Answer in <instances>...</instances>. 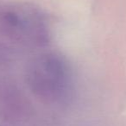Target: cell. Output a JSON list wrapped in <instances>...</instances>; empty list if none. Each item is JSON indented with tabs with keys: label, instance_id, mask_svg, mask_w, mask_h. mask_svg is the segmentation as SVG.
<instances>
[{
	"label": "cell",
	"instance_id": "cell-1",
	"mask_svg": "<svg viewBox=\"0 0 126 126\" xmlns=\"http://www.w3.org/2000/svg\"><path fill=\"white\" fill-rule=\"evenodd\" d=\"M65 63L54 55L42 58L34 64L32 85L38 91L53 97L64 92L67 84V72Z\"/></svg>",
	"mask_w": 126,
	"mask_h": 126
}]
</instances>
